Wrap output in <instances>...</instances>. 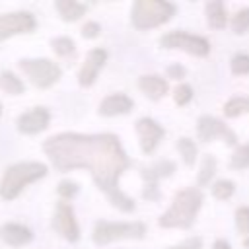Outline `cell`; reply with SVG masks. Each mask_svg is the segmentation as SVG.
<instances>
[{
  "instance_id": "1",
  "label": "cell",
  "mask_w": 249,
  "mask_h": 249,
  "mask_svg": "<svg viewBox=\"0 0 249 249\" xmlns=\"http://www.w3.org/2000/svg\"><path fill=\"white\" fill-rule=\"evenodd\" d=\"M43 150L54 169H88L113 206L123 212L134 210V200L119 189V177L130 165V160L115 134L60 132L47 138Z\"/></svg>"
},
{
  "instance_id": "2",
  "label": "cell",
  "mask_w": 249,
  "mask_h": 249,
  "mask_svg": "<svg viewBox=\"0 0 249 249\" xmlns=\"http://www.w3.org/2000/svg\"><path fill=\"white\" fill-rule=\"evenodd\" d=\"M200 204H202V193L198 189L177 191L169 210L165 214H161L160 226L161 228H181V230L191 228Z\"/></svg>"
},
{
  "instance_id": "3",
  "label": "cell",
  "mask_w": 249,
  "mask_h": 249,
  "mask_svg": "<svg viewBox=\"0 0 249 249\" xmlns=\"http://www.w3.org/2000/svg\"><path fill=\"white\" fill-rule=\"evenodd\" d=\"M47 173V165L41 161H19L10 165L4 171L2 183H0V196L4 200H14L25 185L45 177Z\"/></svg>"
},
{
  "instance_id": "4",
  "label": "cell",
  "mask_w": 249,
  "mask_h": 249,
  "mask_svg": "<svg viewBox=\"0 0 249 249\" xmlns=\"http://www.w3.org/2000/svg\"><path fill=\"white\" fill-rule=\"evenodd\" d=\"M175 6L165 0H136L132 6V25L136 29H150L171 19Z\"/></svg>"
},
{
  "instance_id": "5",
  "label": "cell",
  "mask_w": 249,
  "mask_h": 249,
  "mask_svg": "<svg viewBox=\"0 0 249 249\" xmlns=\"http://www.w3.org/2000/svg\"><path fill=\"white\" fill-rule=\"evenodd\" d=\"M146 233V226L142 222H107L99 220L93 228L91 239L95 245H107L119 239H140Z\"/></svg>"
},
{
  "instance_id": "6",
  "label": "cell",
  "mask_w": 249,
  "mask_h": 249,
  "mask_svg": "<svg viewBox=\"0 0 249 249\" xmlns=\"http://www.w3.org/2000/svg\"><path fill=\"white\" fill-rule=\"evenodd\" d=\"M21 72L29 78V82L37 88H49L60 80L62 70L49 58H21L18 62Z\"/></svg>"
},
{
  "instance_id": "7",
  "label": "cell",
  "mask_w": 249,
  "mask_h": 249,
  "mask_svg": "<svg viewBox=\"0 0 249 249\" xmlns=\"http://www.w3.org/2000/svg\"><path fill=\"white\" fill-rule=\"evenodd\" d=\"M160 45L165 49H179L195 56H206L210 53V43L204 37L191 35L185 31H169L160 37Z\"/></svg>"
},
{
  "instance_id": "8",
  "label": "cell",
  "mask_w": 249,
  "mask_h": 249,
  "mask_svg": "<svg viewBox=\"0 0 249 249\" xmlns=\"http://www.w3.org/2000/svg\"><path fill=\"white\" fill-rule=\"evenodd\" d=\"M196 134H198V140H202V142H210L214 138H224L230 146H233L237 142V136L233 134V130H230L220 119L210 117V115H202L198 119Z\"/></svg>"
},
{
  "instance_id": "9",
  "label": "cell",
  "mask_w": 249,
  "mask_h": 249,
  "mask_svg": "<svg viewBox=\"0 0 249 249\" xmlns=\"http://www.w3.org/2000/svg\"><path fill=\"white\" fill-rule=\"evenodd\" d=\"M33 29H35V18L29 12H12L0 16V41L18 33H29Z\"/></svg>"
},
{
  "instance_id": "10",
  "label": "cell",
  "mask_w": 249,
  "mask_h": 249,
  "mask_svg": "<svg viewBox=\"0 0 249 249\" xmlns=\"http://www.w3.org/2000/svg\"><path fill=\"white\" fill-rule=\"evenodd\" d=\"M53 226L64 239H68V241H78L80 239V228L76 224V218H74V212H72L70 204H66V202L56 204Z\"/></svg>"
},
{
  "instance_id": "11",
  "label": "cell",
  "mask_w": 249,
  "mask_h": 249,
  "mask_svg": "<svg viewBox=\"0 0 249 249\" xmlns=\"http://www.w3.org/2000/svg\"><path fill=\"white\" fill-rule=\"evenodd\" d=\"M136 132H138L140 148L144 154H152L156 150V146L160 144L161 136L165 134L163 126L158 124L154 119H148V117H142L136 121Z\"/></svg>"
},
{
  "instance_id": "12",
  "label": "cell",
  "mask_w": 249,
  "mask_h": 249,
  "mask_svg": "<svg viewBox=\"0 0 249 249\" xmlns=\"http://www.w3.org/2000/svg\"><path fill=\"white\" fill-rule=\"evenodd\" d=\"M105 60H107V51H105V49H91V51L88 53V56H86V60H84L80 72H78V82H80V86H84V88L91 86V84L95 82L99 70L103 68Z\"/></svg>"
},
{
  "instance_id": "13",
  "label": "cell",
  "mask_w": 249,
  "mask_h": 249,
  "mask_svg": "<svg viewBox=\"0 0 249 249\" xmlns=\"http://www.w3.org/2000/svg\"><path fill=\"white\" fill-rule=\"evenodd\" d=\"M49 111L45 107H33L31 111L18 117V130L23 134H37L49 126Z\"/></svg>"
},
{
  "instance_id": "14",
  "label": "cell",
  "mask_w": 249,
  "mask_h": 249,
  "mask_svg": "<svg viewBox=\"0 0 249 249\" xmlns=\"http://www.w3.org/2000/svg\"><path fill=\"white\" fill-rule=\"evenodd\" d=\"M0 239L6 243V245H12V247H19V245H25L33 239V233L29 228L21 226V224H4L0 226Z\"/></svg>"
},
{
  "instance_id": "15",
  "label": "cell",
  "mask_w": 249,
  "mask_h": 249,
  "mask_svg": "<svg viewBox=\"0 0 249 249\" xmlns=\"http://www.w3.org/2000/svg\"><path fill=\"white\" fill-rule=\"evenodd\" d=\"M132 99L124 93H113V95H107L101 105H99V115H105V117H115V115H124L132 109Z\"/></svg>"
},
{
  "instance_id": "16",
  "label": "cell",
  "mask_w": 249,
  "mask_h": 249,
  "mask_svg": "<svg viewBox=\"0 0 249 249\" xmlns=\"http://www.w3.org/2000/svg\"><path fill=\"white\" fill-rule=\"evenodd\" d=\"M138 88L144 91V95H148L154 101L161 99L167 93V89H169L167 82L161 76H158V74H144V76H140Z\"/></svg>"
},
{
  "instance_id": "17",
  "label": "cell",
  "mask_w": 249,
  "mask_h": 249,
  "mask_svg": "<svg viewBox=\"0 0 249 249\" xmlns=\"http://www.w3.org/2000/svg\"><path fill=\"white\" fill-rule=\"evenodd\" d=\"M54 6L64 21H76L86 14V6L76 0H56Z\"/></svg>"
},
{
  "instance_id": "18",
  "label": "cell",
  "mask_w": 249,
  "mask_h": 249,
  "mask_svg": "<svg viewBox=\"0 0 249 249\" xmlns=\"http://www.w3.org/2000/svg\"><path fill=\"white\" fill-rule=\"evenodd\" d=\"M206 19H208V25L214 27V29L226 27L228 14H226V8H224V4H222L220 0L206 4Z\"/></svg>"
},
{
  "instance_id": "19",
  "label": "cell",
  "mask_w": 249,
  "mask_h": 249,
  "mask_svg": "<svg viewBox=\"0 0 249 249\" xmlns=\"http://www.w3.org/2000/svg\"><path fill=\"white\" fill-rule=\"evenodd\" d=\"M173 171H175V163L169 160H163V161H158L156 165H152L150 169H142V177L146 183H158L160 177H167Z\"/></svg>"
},
{
  "instance_id": "20",
  "label": "cell",
  "mask_w": 249,
  "mask_h": 249,
  "mask_svg": "<svg viewBox=\"0 0 249 249\" xmlns=\"http://www.w3.org/2000/svg\"><path fill=\"white\" fill-rule=\"evenodd\" d=\"M0 88H2L6 93H10V95H19V93H23V89H25L23 82H21L14 72H8V70H4V72L0 74Z\"/></svg>"
},
{
  "instance_id": "21",
  "label": "cell",
  "mask_w": 249,
  "mask_h": 249,
  "mask_svg": "<svg viewBox=\"0 0 249 249\" xmlns=\"http://www.w3.org/2000/svg\"><path fill=\"white\" fill-rule=\"evenodd\" d=\"M214 173H216V158H214V156H204L202 165H200V173H198V177H196L198 187L208 185L210 179L214 177Z\"/></svg>"
},
{
  "instance_id": "22",
  "label": "cell",
  "mask_w": 249,
  "mask_h": 249,
  "mask_svg": "<svg viewBox=\"0 0 249 249\" xmlns=\"http://www.w3.org/2000/svg\"><path fill=\"white\" fill-rule=\"evenodd\" d=\"M224 113L230 119H233V117H237L241 113H249V97H231L224 105Z\"/></svg>"
},
{
  "instance_id": "23",
  "label": "cell",
  "mask_w": 249,
  "mask_h": 249,
  "mask_svg": "<svg viewBox=\"0 0 249 249\" xmlns=\"http://www.w3.org/2000/svg\"><path fill=\"white\" fill-rule=\"evenodd\" d=\"M177 150L181 152L183 161L187 165H193L195 163V160H196V146H195V142L191 138H179L177 140Z\"/></svg>"
},
{
  "instance_id": "24",
  "label": "cell",
  "mask_w": 249,
  "mask_h": 249,
  "mask_svg": "<svg viewBox=\"0 0 249 249\" xmlns=\"http://www.w3.org/2000/svg\"><path fill=\"white\" fill-rule=\"evenodd\" d=\"M233 191H235V185H233V181H230V179H220V181H216V183L212 185V195H214L216 198H220V200L230 198V196L233 195Z\"/></svg>"
},
{
  "instance_id": "25",
  "label": "cell",
  "mask_w": 249,
  "mask_h": 249,
  "mask_svg": "<svg viewBox=\"0 0 249 249\" xmlns=\"http://www.w3.org/2000/svg\"><path fill=\"white\" fill-rule=\"evenodd\" d=\"M230 165H231V169H245V167H249V144H243V146H239L233 152Z\"/></svg>"
},
{
  "instance_id": "26",
  "label": "cell",
  "mask_w": 249,
  "mask_h": 249,
  "mask_svg": "<svg viewBox=\"0 0 249 249\" xmlns=\"http://www.w3.org/2000/svg\"><path fill=\"white\" fill-rule=\"evenodd\" d=\"M51 45H53V51H54L56 54H60V56L72 54L74 49H76V45H74V41H72L70 37H56V39L51 41Z\"/></svg>"
},
{
  "instance_id": "27",
  "label": "cell",
  "mask_w": 249,
  "mask_h": 249,
  "mask_svg": "<svg viewBox=\"0 0 249 249\" xmlns=\"http://www.w3.org/2000/svg\"><path fill=\"white\" fill-rule=\"evenodd\" d=\"M231 27H233L235 33H245V31L249 29V8L239 10V12L233 16V19H231Z\"/></svg>"
},
{
  "instance_id": "28",
  "label": "cell",
  "mask_w": 249,
  "mask_h": 249,
  "mask_svg": "<svg viewBox=\"0 0 249 249\" xmlns=\"http://www.w3.org/2000/svg\"><path fill=\"white\" fill-rule=\"evenodd\" d=\"M235 226L243 235H249V206H239L235 210Z\"/></svg>"
},
{
  "instance_id": "29",
  "label": "cell",
  "mask_w": 249,
  "mask_h": 249,
  "mask_svg": "<svg viewBox=\"0 0 249 249\" xmlns=\"http://www.w3.org/2000/svg\"><path fill=\"white\" fill-rule=\"evenodd\" d=\"M233 74H249V54H235L231 58Z\"/></svg>"
},
{
  "instance_id": "30",
  "label": "cell",
  "mask_w": 249,
  "mask_h": 249,
  "mask_svg": "<svg viewBox=\"0 0 249 249\" xmlns=\"http://www.w3.org/2000/svg\"><path fill=\"white\" fill-rule=\"evenodd\" d=\"M173 97H175V103H177V105H187V103L193 99V89H191V86H189V84L177 86Z\"/></svg>"
},
{
  "instance_id": "31",
  "label": "cell",
  "mask_w": 249,
  "mask_h": 249,
  "mask_svg": "<svg viewBox=\"0 0 249 249\" xmlns=\"http://www.w3.org/2000/svg\"><path fill=\"white\" fill-rule=\"evenodd\" d=\"M56 191H58V195L62 198H72L78 193V185L74 181H60L58 187H56Z\"/></svg>"
},
{
  "instance_id": "32",
  "label": "cell",
  "mask_w": 249,
  "mask_h": 249,
  "mask_svg": "<svg viewBox=\"0 0 249 249\" xmlns=\"http://www.w3.org/2000/svg\"><path fill=\"white\" fill-rule=\"evenodd\" d=\"M99 31H101L99 23H95V21H88V23L82 27V37H86V39H93V37L99 35Z\"/></svg>"
},
{
  "instance_id": "33",
  "label": "cell",
  "mask_w": 249,
  "mask_h": 249,
  "mask_svg": "<svg viewBox=\"0 0 249 249\" xmlns=\"http://www.w3.org/2000/svg\"><path fill=\"white\" fill-rule=\"evenodd\" d=\"M142 196L148 198V200H158V198H160L158 183H146V185H144V191H142Z\"/></svg>"
},
{
  "instance_id": "34",
  "label": "cell",
  "mask_w": 249,
  "mask_h": 249,
  "mask_svg": "<svg viewBox=\"0 0 249 249\" xmlns=\"http://www.w3.org/2000/svg\"><path fill=\"white\" fill-rule=\"evenodd\" d=\"M200 247H202L200 237H189V239H185L183 243L173 245V247H167V249H200Z\"/></svg>"
},
{
  "instance_id": "35",
  "label": "cell",
  "mask_w": 249,
  "mask_h": 249,
  "mask_svg": "<svg viewBox=\"0 0 249 249\" xmlns=\"http://www.w3.org/2000/svg\"><path fill=\"white\" fill-rule=\"evenodd\" d=\"M185 66H181V64H169L167 66V76L169 78H173V80H181V78H185Z\"/></svg>"
},
{
  "instance_id": "36",
  "label": "cell",
  "mask_w": 249,
  "mask_h": 249,
  "mask_svg": "<svg viewBox=\"0 0 249 249\" xmlns=\"http://www.w3.org/2000/svg\"><path fill=\"white\" fill-rule=\"evenodd\" d=\"M212 249H231V247H230V243L226 239H216L214 245H212Z\"/></svg>"
},
{
  "instance_id": "37",
  "label": "cell",
  "mask_w": 249,
  "mask_h": 249,
  "mask_svg": "<svg viewBox=\"0 0 249 249\" xmlns=\"http://www.w3.org/2000/svg\"><path fill=\"white\" fill-rule=\"evenodd\" d=\"M0 113H2V105H0Z\"/></svg>"
}]
</instances>
